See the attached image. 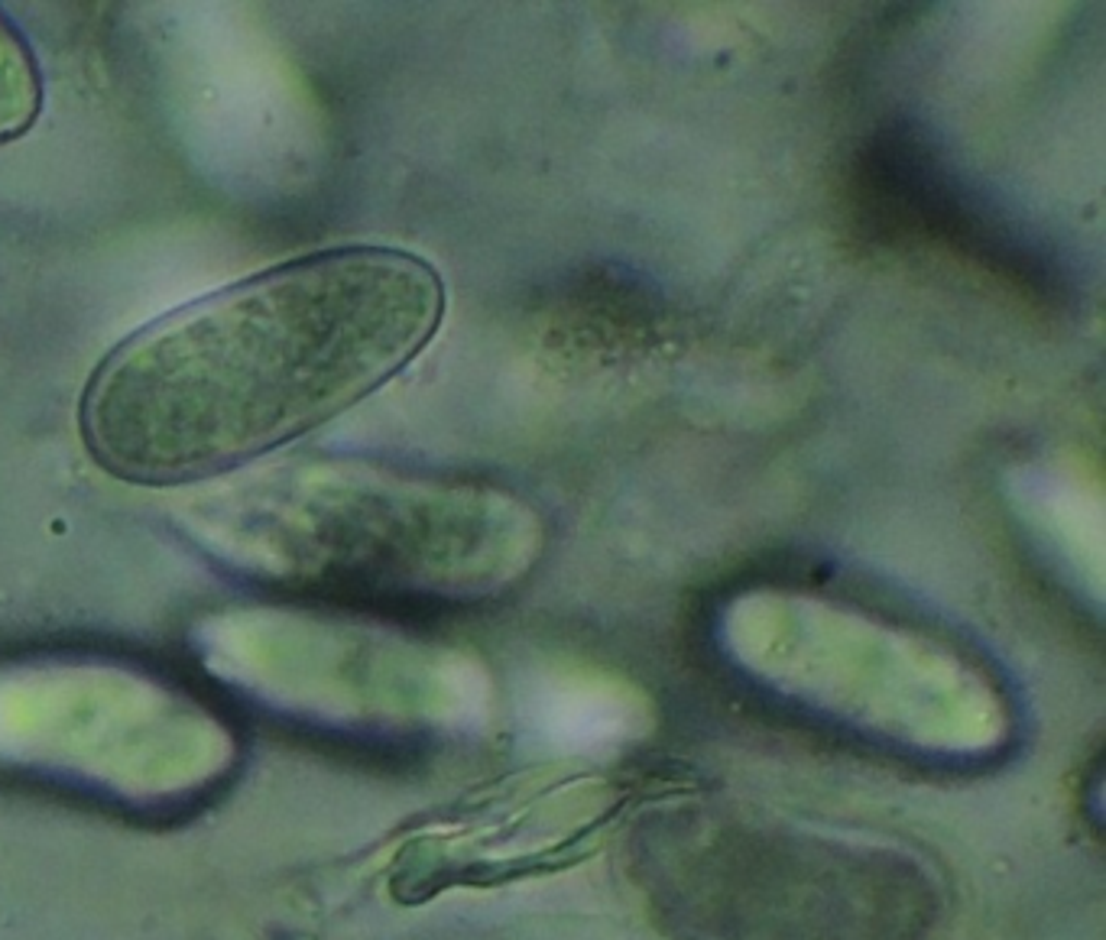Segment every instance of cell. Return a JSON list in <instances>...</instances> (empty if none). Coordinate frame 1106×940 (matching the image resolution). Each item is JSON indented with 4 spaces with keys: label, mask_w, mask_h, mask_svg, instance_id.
<instances>
[{
    "label": "cell",
    "mask_w": 1106,
    "mask_h": 940,
    "mask_svg": "<svg viewBox=\"0 0 1106 940\" xmlns=\"http://www.w3.org/2000/svg\"><path fill=\"white\" fill-rule=\"evenodd\" d=\"M439 270L400 247H331L162 314L82 393L91 458L131 483H195L293 445L386 386L435 337Z\"/></svg>",
    "instance_id": "cell-1"
},
{
    "label": "cell",
    "mask_w": 1106,
    "mask_h": 940,
    "mask_svg": "<svg viewBox=\"0 0 1106 940\" xmlns=\"http://www.w3.org/2000/svg\"><path fill=\"white\" fill-rule=\"evenodd\" d=\"M627 873L681 940H945L948 886L915 850L747 801L646 811Z\"/></svg>",
    "instance_id": "cell-2"
},
{
    "label": "cell",
    "mask_w": 1106,
    "mask_h": 940,
    "mask_svg": "<svg viewBox=\"0 0 1106 940\" xmlns=\"http://www.w3.org/2000/svg\"><path fill=\"white\" fill-rule=\"evenodd\" d=\"M711 635L750 688L886 756L983 769L1019 743L1016 701L983 658L844 594L757 581L721 601Z\"/></svg>",
    "instance_id": "cell-3"
},
{
    "label": "cell",
    "mask_w": 1106,
    "mask_h": 940,
    "mask_svg": "<svg viewBox=\"0 0 1106 940\" xmlns=\"http://www.w3.org/2000/svg\"><path fill=\"white\" fill-rule=\"evenodd\" d=\"M293 477L303 483V535L328 571L360 591L480 604L519 588L549 545L542 512L490 480L370 461Z\"/></svg>",
    "instance_id": "cell-4"
},
{
    "label": "cell",
    "mask_w": 1106,
    "mask_h": 940,
    "mask_svg": "<svg viewBox=\"0 0 1106 940\" xmlns=\"http://www.w3.org/2000/svg\"><path fill=\"white\" fill-rule=\"evenodd\" d=\"M1016 503L1025 509V522L1048 539L1052 548L1071 565L1081 581L1094 584L1101 597V552H1104V516L1101 490L1084 473L1065 468H1029L1019 477Z\"/></svg>",
    "instance_id": "cell-5"
}]
</instances>
